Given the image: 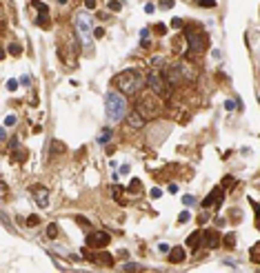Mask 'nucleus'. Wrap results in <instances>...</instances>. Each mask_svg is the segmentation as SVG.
I'll return each instance as SVG.
<instances>
[{"label": "nucleus", "mask_w": 260, "mask_h": 273, "mask_svg": "<svg viewBox=\"0 0 260 273\" xmlns=\"http://www.w3.org/2000/svg\"><path fill=\"white\" fill-rule=\"evenodd\" d=\"M114 84L120 89V93L136 96L140 89H142L145 78H142V73H140L138 69H127V71H122V73H118V76H116Z\"/></svg>", "instance_id": "f257e3e1"}, {"label": "nucleus", "mask_w": 260, "mask_h": 273, "mask_svg": "<svg viewBox=\"0 0 260 273\" xmlns=\"http://www.w3.org/2000/svg\"><path fill=\"white\" fill-rule=\"evenodd\" d=\"M105 109H107V118L111 122H120L127 116V100L116 91H109L105 96Z\"/></svg>", "instance_id": "f03ea898"}, {"label": "nucleus", "mask_w": 260, "mask_h": 273, "mask_svg": "<svg viewBox=\"0 0 260 273\" xmlns=\"http://www.w3.org/2000/svg\"><path fill=\"white\" fill-rule=\"evenodd\" d=\"M76 29H78V36H80V42L84 47H89L91 44V18L84 11L76 16Z\"/></svg>", "instance_id": "7ed1b4c3"}, {"label": "nucleus", "mask_w": 260, "mask_h": 273, "mask_svg": "<svg viewBox=\"0 0 260 273\" xmlns=\"http://www.w3.org/2000/svg\"><path fill=\"white\" fill-rule=\"evenodd\" d=\"M147 84H149V89L154 91L156 96H162V98H167V96H169V84H167V80L160 76V73L151 71L149 76H147Z\"/></svg>", "instance_id": "20e7f679"}, {"label": "nucleus", "mask_w": 260, "mask_h": 273, "mask_svg": "<svg viewBox=\"0 0 260 273\" xmlns=\"http://www.w3.org/2000/svg\"><path fill=\"white\" fill-rule=\"evenodd\" d=\"M187 40H189V49L194 53H202L207 49V36L202 31H196V29H187Z\"/></svg>", "instance_id": "39448f33"}, {"label": "nucleus", "mask_w": 260, "mask_h": 273, "mask_svg": "<svg viewBox=\"0 0 260 273\" xmlns=\"http://www.w3.org/2000/svg\"><path fill=\"white\" fill-rule=\"evenodd\" d=\"M109 242H111V238H109L107 231H93V233L87 235V247L89 249H105Z\"/></svg>", "instance_id": "423d86ee"}, {"label": "nucleus", "mask_w": 260, "mask_h": 273, "mask_svg": "<svg viewBox=\"0 0 260 273\" xmlns=\"http://www.w3.org/2000/svg\"><path fill=\"white\" fill-rule=\"evenodd\" d=\"M31 196L36 198V202H38V207H49V191L44 189L42 184H33L31 187Z\"/></svg>", "instance_id": "0eeeda50"}, {"label": "nucleus", "mask_w": 260, "mask_h": 273, "mask_svg": "<svg viewBox=\"0 0 260 273\" xmlns=\"http://www.w3.org/2000/svg\"><path fill=\"white\" fill-rule=\"evenodd\" d=\"M222 189H213L211 193H209V196L205 198V200H202V209H209V207H220V202H222Z\"/></svg>", "instance_id": "6e6552de"}, {"label": "nucleus", "mask_w": 260, "mask_h": 273, "mask_svg": "<svg viewBox=\"0 0 260 273\" xmlns=\"http://www.w3.org/2000/svg\"><path fill=\"white\" fill-rule=\"evenodd\" d=\"M84 255H87L91 262L100 264V266H114V258H111L107 251H102V253H93V255H91V253H84Z\"/></svg>", "instance_id": "1a4fd4ad"}, {"label": "nucleus", "mask_w": 260, "mask_h": 273, "mask_svg": "<svg viewBox=\"0 0 260 273\" xmlns=\"http://www.w3.org/2000/svg\"><path fill=\"white\" fill-rule=\"evenodd\" d=\"M202 240H205V244H207L209 249H216L218 244H220V235H218V233L213 231V229H211V231L207 229L205 233H202Z\"/></svg>", "instance_id": "9d476101"}, {"label": "nucleus", "mask_w": 260, "mask_h": 273, "mask_svg": "<svg viewBox=\"0 0 260 273\" xmlns=\"http://www.w3.org/2000/svg\"><path fill=\"white\" fill-rule=\"evenodd\" d=\"M169 262H176V264H180V262H185V249L182 247H173V249H169Z\"/></svg>", "instance_id": "9b49d317"}, {"label": "nucleus", "mask_w": 260, "mask_h": 273, "mask_svg": "<svg viewBox=\"0 0 260 273\" xmlns=\"http://www.w3.org/2000/svg\"><path fill=\"white\" fill-rule=\"evenodd\" d=\"M200 242H202V233H200V231H194V233L187 238V247L191 249V251H196V249L200 247Z\"/></svg>", "instance_id": "f8f14e48"}, {"label": "nucleus", "mask_w": 260, "mask_h": 273, "mask_svg": "<svg viewBox=\"0 0 260 273\" xmlns=\"http://www.w3.org/2000/svg\"><path fill=\"white\" fill-rule=\"evenodd\" d=\"M129 124H131V127H142L145 124V116L136 109L133 113H129Z\"/></svg>", "instance_id": "ddd939ff"}, {"label": "nucleus", "mask_w": 260, "mask_h": 273, "mask_svg": "<svg viewBox=\"0 0 260 273\" xmlns=\"http://www.w3.org/2000/svg\"><path fill=\"white\" fill-rule=\"evenodd\" d=\"M36 25H38V27H47V25H49V11H40V14H38Z\"/></svg>", "instance_id": "4468645a"}, {"label": "nucleus", "mask_w": 260, "mask_h": 273, "mask_svg": "<svg viewBox=\"0 0 260 273\" xmlns=\"http://www.w3.org/2000/svg\"><path fill=\"white\" fill-rule=\"evenodd\" d=\"M142 191V182H140L138 178H133L131 182H129V193H140Z\"/></svg>", "instance_id": "2eb2a0df"}, {"label": "nucleus", "mask_w": 260, "mask_h": 273, "mask_svg": "<svg viewBox=\"0 0 260 273\" xmlns=\"http://www.w3.org/2000/svg\"><path fill=\"white\" fill-rule=\"evenodd\" d=\"M109 140H111V131L109 129H102V133L98 135V144H107Z\"/></svg>", "instance_id": "dca6fc26"}, {"label": "nucleus", "mask_w": 260, "mask_h": 273, "mask_svg": "<svg viewBox=\"0 0 260 273\" xmlns=\"http://www.w3.org/2000/svg\"><path fill=\"white\" fill-rule=\"evenodd\" d=\"M222 242H225V247L234 249V247H236V235H234V233H227V235H225V240H222Z\"/></svg>", "instance_id": "f3484780"}, {"label": "nucleus", "mask_w": 260, "mask_h": 273, "mask_svg": "<svg viewBox=\"0 0 260 273\" xmlns=\"http://www.w3.org/2000/svg\"><path fill=\"white\" fill-rule=\"evenodd\" d=\"M20 51H22L20 44H16V42H11V44H9V53H11V56H20Z\"/></svg>", "instance_id": "a211bd4d"}, {"label": "nucleus", "mask_w": 260, "mask_h": 273, "mask_svg": "<svg viewBox=\"0 0 260 273\" xmlns=\"http://www.w3.org/2000/svg\"><path fill=\"white\" fill-rule=\"evenodd\" d=\"M51 151H54V153L65 151V144H63V142H58V140H54V142H51Z\"/></svg>", "instance_id": "6ab92c4d"}, {"label": "nucleus", "mask_w": 260, "mask_h": 273, "mask_svg": "<svg viewBox=\"0 0 260 273\" xmlns=\"http://www.w3.org/2000/svg\"><path fill=\"white\" fill-rule=\"evenodd\" d=\"M47 235H49V238H56V235H58V224H49V226H47Z\"/></svg>", "instance_id": "aec40b11"}, {"label": "nucleus", "mask_w": 260, "mask_h": 273, "mask_svg": "<svg viewBox=\"0 0 260 273\" xmlns=\"http://www.w3.org/2000/svg\"><path fill=\"white\" fill-rule=\"evenodd\" d=\"M109 9H111V11H120V9H122V2H118V0H111V2H109Z\"/></svg>", "instance_id": "412c9836"}, {"label": "nucleus", "mask_w": 260, "mask_h": 273, "mask_svg": "<svg viewBox=\"0 0 260 273\" xmlns=\"http://www.w3.org/2000/svg\"><path fill=\"white\" fill-rule=\"evenodd\" d=\"M38 222H40V218H38V215H29V218H27V224H29V226H36Z\"/></svg>", "instance_id": "4be33fe9"}, {"label": "nucleus", "mask_w": 260, "mask_h": 273, "mask_svg": "<svg viewBox=\"0 0 260 273\" xmlns=\"http://www.w3.org/2000/svg\"><path fill=\"white\" fill-rule=\"evenodd\" d=\"M200 7H216V0H198Z\"/></svg>", "instance_id": "5701e85b"}, {"label": "nucleus", "mask_w": 260, "mask_h": 273, "mask_svg": "<svg viewBox=\"0 0 260 273\" xmlns=\"http://www.w3.org/2000/svg\"><path fill=\"white\" fill-rule=\"evenodd\" d=\"M194 202H196V198H194V196H185V198H182V204H185V207H191Z\"/></svg>", "instance_id": "b1692460"}, {"label": "nucleus", "mask_w": 260, "mask_h": 273, "mask_svg": "<svg viewBox=\"0 0 260 273\" xmlns=\"http://www.w3.org/2000/svg\"><path fill=\"white\" fill-rule=\"evenodd\" d=\"M156 33H158V36H165V33H167V27L158 22V25H156Z\"/></svg>", "instance_id": "393cba45"}, {"label": "nucleus", "mask_w": 260, "mask_h": 273, "mask_svg": "<svg viewBox=\"0 0 260 273\" xmlns=\"http://www.w3.org/2000/svg\"><path fill=\"white\" fill-rule=\"evenodd\" d=\"M18 84H20L18 80H9V82H7V89H9V91H16V89H18Z\"/></svg>", "instance_id": "a878e982"}, {"label": "nucleus", "mask_w": 260, "mask_h": 273, "mask_svg": "<svg viewBox=\"0 0 260 273\" xmlns=\"http://www.w3.org/2000/svg\"><path fill=\"white\" fill-rule=\"evenodd\" d=\"M171 27H173V29H182V20H180V18H173V20H171Z\"/></svg>", "instance_id": "bb28decb"}, {"label": "nucleus", "mask_w": 260, "mask_h": 273, "mask_svg": "<svg viewBox=\"0 0 260 273\" xmlns=\"http://www.w3.org/2000/svg\"><path fill=\"white\" fill-rule=\"evenodd\" d=\"M160 196H162V191L158 189V187H154V189H151V198H154V200H158Z\"/></svg>", "instance_id": "cd10ccee"}, {"label": "nucleus", "mask_w": 260, "mask_h": 273, "mask_svg": "<svg viewBox=\"0 0 260 273\" xmlns=\"http://www.w3.org/2000/svg\"><path fill=\"white\" fill-rule=\"evenodd\" d=\"M5 124H7V127H14L16 124V116H7L5 118Z\"/></svg>", "instance_id": "c85d7f7f"}, {"label": "nucleus", "mask_w": 260, "mask_h": 273, "mask_svg": "<svg viewBox=\"0 0 260 273\" xmlns=\"http://www.w3.org/2000/svg\"><path fill=\"white\" fill-rule=\"evenodd\" d=\"M225 109H227V111H234V109H236V102H234V100H227V102H225Z\"/></svg>", "instance_id": "c756f323"}, {"label": "nucleus", "mask_w": 260, "mask_h": 273, "mask_svg": "<svg viewBox=\"0 0 260 273\" xmlns=\"http://www.w3.org/2000/svg\"><path fill=\"white\" fill-rule=\"evenodd\" d=\"M187 220H189V211H182L178 215V222H187Z\"/></svg>", "instance_id": "7c9ffc66"}, {"label": "nucleus", "mask_w": 260, "mask_h": 273, "mask_svg": "<svg viewBox=\"0 0 260 273\" xmlns=\"http://www.w3.org/2000/svg\"><path fill=\"white\" fill-rule=\"evenodd\" d=\"M93 36H96V38H102V36H105V29H102V27H98V29H93Z\"/></svg>", "instance_id": "2f4dec72"}, {"label": "nucleus", "mask_w": 260, "mask_h": 273, "mask_svg": "<svg viewBox=\"0 0 260 273\" xmlns=\"http://www.w3.org/2000/svg\"><path fill=\"white\" fill-rule=\"evenodd\" d=\"M251 260H253V262H258V244L251 249Z\"/></svg>", "instance_id": "473e14b6"}, {"label": "nucleus", "mask_w": 260, "mask_h": 273, "mask_svg": "<svg viewBox=\"0 0 260 273\" xmlns=\"http://www.w3.org/2000/svg\"><path fill=\"white\" fill-rule=\"evenodd\" d=\"M122 269H125V271H136V269H138V264L129 262V264H125V266H122Z\"/></svg>", "instance_id": "72a5a7b5"}, {"label": "nucleus", "mask_w": 260, "mask_h": 273, "mask_svg": "<svg viewBox=\"0 0 260 273\" xmlns=\"http://www.w3.org/2000/svg\"><path fill=\"white\" fill-rule=\"evenodd\" d=\"M222 187H234V178H231V175H229V178H225L222 180Z\"/></svg>", "instance_id": "f704fd0d"}, {"label": "nucleus", "mask_w": 260, "mask_h": 273, "mask_svg": "<svg viewBox=\"0 0 260 273\" xmlns=\"http://www.w3.org/2000/svg\"><path fill=\"white\" fill-rule=\"evenodd\" d=\"M29 82H31L29 76H22V78H20V84H25V87H29Z\"/></svg>", "instance_id": "c9c22d12"}, {"label": "nucleus", "mask_w": 260, "mask_h": 273, "mask_svg": "<svg viewBox=\"0 0 260 273\" xmlns=\"http://www.w3.org/2000/svg\"><path fill=\"white\" fill-rule=\"evenodd\" d=\"M167 191H169V193H178V184H173V182H171V184L167 187Z\"/></svg>", "instance_id": "e433bc0d"}, {"label": "nucleus", "mask_w": 260, "mask_h": 273, "mask_svg": "<svg viewBox=\"0 0 260 273\" xmlns=\"http://www.w3.org/2000/svg\"><path fill=\"white\" fill-rule=\"evenodd\" d=\"M173 7V0H162V9H169Z\"/></svg>", "instance_id": "4c0bfd02"}, {"label": "nucleus", "mask_w": 260, "mask_h": 273, "mask_svg": "<svg viewBox=\"0 0 260 273\" xmlns=\"http://www.w3.org/2000/svg\"><path fill=\"white\" fill-rule=\"evenodd\" d=\"M84 7H87V9H93V7H96V0H84Z\"/></svg>", "instance_id": "58836bf2"}, {"label": "nucleus", "mask_w": 260, "mask_h": 273, "mask_svg": "<svg viewBox=\"0 0 260 273\" xmlns=\"http://www.w3.org/2000/svg\"><path fill=\"white\" fill-rule=\"evenodd\" d=\"M158 249H160L162 253H167V251H169V244H158Z\"/></svg>", "instance_id": "ea45409f"}, {"label": "nucleus", "mask_w": 260, "mask_h": 273, "mask_svg": "<svg viewBox=\"0 0 260 273\" xmlns=\"http://www.w3.org/2000/svg\"><path fill=\"white\" fill-rule=\"evenodd\" d=\"M122 173H129V164H122V167H120V175Z\"/></svg>", "instance_id": "a19ab883"}, {"label": "nucleus", "mask_w": 260, "mask_h": 273, "mask_svg": "<svg viewBox=\"0 0 260 273\" xmlns=\"http://www.w3.org/2000/svg\"><path fill=\"white\" fill-rule=\"evenodd\" d=\"M140 36H142V40H147V36H149V29H142V31H140Z\"/></svg>", "instance_id": "79ce46f5"}, {"label": "nucleus", "mask_w": 260, "mask_h": 273, "mask_svg": "<svg viewBox=\"0 0 260 273\" xmlns=\"http://www.w3.org/2000/svg\"><path fill=\"white\" fill-rule=\"evenodd\" d=\"M0 140H5V129L0 127Z\"/></svg>", "instance_id": "37998d69"}, {"label": "nucleus", "mask_w": 260, "mask_h": 273, "mask_svg": "<svg viewBox=\"0 0 260 273\" xmlns=\"http://www.w3.org/2000/svg\"><path fill=\"white\" fill-rule=\"evenodd\" d=\"M2 58H5V51H0V60H2Z\"/></svg>", "instance_id": "c03bdc74"}, {"label": "nucleus", "mask_w": 260, "mask_h": 273, "mask_svg": "<svg viewBox=\"0 0 260 273\" xmlns=\"http://www.w3.org/2000/svg\"><path fill=\"white\" fill-rule=\"evenodd\" d=\"M58 2H60V5H67V0H58Z\"/></svg>", "instance_id": "a18cd8bd"}]
</instances>
